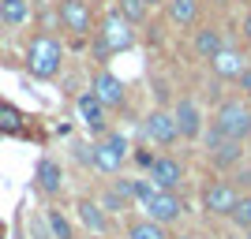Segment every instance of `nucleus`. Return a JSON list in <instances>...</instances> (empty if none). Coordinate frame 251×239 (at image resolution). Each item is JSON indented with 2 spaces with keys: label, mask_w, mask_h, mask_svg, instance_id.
<instances>
[{
  "label": "nucleus",
  "mask_w": 251,
  "mask_h": 239,
  "mask_svg": "<svg viewBox=\"0 0 251 239\" xmlns=\"http://www.w3.org/2000/svg\"><path fill=\"white\" fill-rule=\"evenodd\" d=\"M131 161H135V165H143V168H150V161H154V157H150L147 150H131Z\"/></svg>",
  "instance_id": "nucleus-31"
},
{
  "label": "nucleus",
  "mask_w": 251,
  "mask_h": 239,
  "mask_svg": "<svg viewBox=\"0 0 251 239\" xmlns=\"http://www.w3.org/2000/svg\"><path fill=\"white\" fill-rule=\"evenodd\" d=\"M173 120H176L180 142H199L202 131H206V116H202V105L195 97H180L173 105Z\"/></svg>",
  "instance_id": "nucleus-7"
},
{
  "label": "nucleus",
  "mask_w": 251,
  "mask_h": 239,
  "mask_svg": "<svg viewBox=\"0 0 251 239\" xmlns=\"http://www.w3.org/2000/svg\"><path fill=\"white\" fill-rule=\"evenodd\" d=\"M135 45V30L127 26L116 11H109L101 19V26L94 30V60H109V56H116V52H127Z\"/></svg>",
  "instance_id": "nucleus-2"
},
{
  "label": "nucleus",
  "mask_w": 251,
  "mask_h": 239,
  "mask_svg": "<svg viewBox=\"0 0 251 239\" xmlns=\"http://www.w3.org/2000/svg\"><path fill=\"white\" fill-rule=\"evenodd\" d=\"M165 8L176 26H195L199 22V0H165Z\"/></svg>",
  "instance_id": "nucleus-19"
},
{
  "label": "nucleus",
  "mask_w": 251,
  "mask_h": 239,
  "mask_svg": "<svg viewBox=\"0 0 251 239\" xmlns=\"http://www.w3.org/2000/svg\"><path fill=\"white\" fill-rule=\"evenodd\" d=\"M127 239H169V228L157 224V220H131L127 224Z\"/></svg>",
  "instance_id": "nucleus-22"
},
{
  "label": "nucleus",
  "mask_w": 251,
  "mask_h": 239,
  "mask_svg": "<svg viewBox=\"0 0 251 239\" xmlns=\"http://www.w3.org/2000/svg\"><path fill=\"white\" fill-rule=\"evenodd\" d=\"M202 142H206V153H210V161H214L218 172H229V168H236L244 161V142L225 138L218 127H206V131H202Z\"/></svg>",
  "instance_id": "nucleus-6"
},
{
  "label": "nucleus",
  "mask_w": 251,
  "mask_h": 239,
  "mask_svg": "<svg viewBox=\"0 0 251 239\" xmlns=\"http://www.w3.org/2000/svg\"><path fill=\"white\" fill-rule=\"evenodd\" d=\"M244 239H251V228H244Z\"/></svg>",
  "instance_id": "nucleus-36"
},
{
  "label": "nucleus",
  "mask_w": 251,
  "mask_h": 239,
  "mask_svg": "<svg viewBox=\"0 0 251 239\" xmlns=\"http://www.w3.org/2000/svg\"><path fill=\"white\" fill-rule=\"evenodd\" d=\"M147 179L154 183L157 191H176L184 183V165H180L173 153H157L147 168Z\"/></svg>",
  "instance_id": "nucleus-11"
},
{
  "label": "nucleus",
  "mask_w": 251,
  "mask_h": 239,
  "mask_svg": "<svg viewBox=\"0 0 251 239\" xmlns=\"http://www.w3.org/2000/svg\"><path fill=\"white\" fill-rule=\"evenodd\" d=\"M34 239H49V224H45V217H34Z\"/></svg>",
  "instance_id": "nucleus-30"
},
{
  "label": "nucleus",
  "mask_w": 251,
  "mask_h": 239,
  "mask_svg": "<svg viewBox=\"0 0 251 239\" xmlns=\"http://www.w3.org/2000/svg\"><path fill=\"white\" fill-rule=\"evenodd\" d=\"M19 112L15 109H8V105H0V131H19Z\"/></svg>",
  "instance_id": "nucleus-26"
},
{
  "label": "nucleus",
  "mask_w": 251,
  "mask_h": 239,
  "mask_svg": "<svg viewBox=\"0 0 251 239\" xmlns=\"http://www.w3.org/2000/svg\"><path fill=\"white\" fill-rule=\"evenodd\" d=\"M116 15L127 22V26H143L150 15V4L147 0H116Z\"/></svg>",
  "instance_id": "nucleus-20"
},
{
  "label": "nucleus",
  "mask_w": 251,
  "mask_h": 239,
  "mask_svg": "<svg viewBox=\"0 0 251 239\" xmlns=\"http://www.w3.org/2000/svg\"><path fill=\"white\" fill-rule=\"evenodd\" d=\"M147 4H150V8H157V4H165V0H147Z\"/></svg>",
  "instance_id": "nucleus-35"
},
{
  "label": "nucleus",
  "mask_w": 251,
  "mask_h": 239,
  "mask_svg": "<svg viewBox=\"0 0 251 239\" xmlns=\"http://www.w3.org/2000/svg\"><path fill=\"white\" fill-rule=\"evenodd\" d=\"M34 179H38V191H42V195H49V198L64 191V172H60V165H56L52 157H42V161H38Z\"/></svg>",
  "instance_id": "nucleus-15"
},
{
  "label": "nucleus",
  "mask_w": 251,
  "mask_h": 239,
  "mask_svg": "<svg viewBox=\"0 0 251 239\" xmlns=\"http://www.w3.org/2000/svg\"><path fill=\"white\" fill-rule=\"evenodd\" d=\"M169 239H199V236H191V232H180V236H169Z\"/></svg>",
  "instance_id": "nucleus-34"
},
{
  "label": "nucleus",
  "mask_w": 251,
  "mask_h": 239,
  "mask_svg": "<svg viewBox=\"0 0 251 239\" xmlns=\"http://www.w3.org/2000/svg\"><path fill=\"white\" fill-rule=\"evenodd\" d=\"M26 19H30V0H0V22L4 26L19 30V26H26Z\"/></svg>",
  "instance_id": "nucleus-18"
},
{
  "label": "nucleus",
  "mask_w": 251,
  "mask_h": 239,
  "mask_svg": "<svg viewBox=\"0 0 251 239\" xmlns=\"http://www.w3.org/2000/svg\"><path fill=\"white\" fill-rule=\"evenodd\" d=\"M206 64H210V71H214V79H218V83H236V75L248 67L244 52H240V49H229V45H225V49H218Z\"/></svg>",
  "instance_id": "nucleus-13"
},
{
  "label": "nucleus",
  "mask_w": 251,
  "mask_h": 239,
  "mask_svg": "<svg viewBox=\"0 0 251 239\" xmlns=\"http://www.w3.org/2000/svg\"><path fill=\"white\" fill-rule=\"evenodd\" d=\"M240 34H244V45L251 49V11L244 15V22H240Z\"/></svg>",
  "instance_id": "nucleus-33"
},
{
  "label": "nucleus",
  "mask_w": 251,
  "mask_h": 239,
  "mask_svg": "<svg viewBox=\"0 0 251 239\" xmlns=\"http://www.w3.org/2000/svg\"><path fill=\"white\" fill-rule=\"evenodd\" d=\"M60 67H64L60 38H52V34H38V38H30V45H26V71H30L34 79L49 83V79L60 75Z\"/></svg>",
  "instance_id": "nucleus-1"
},
{
  "label": "nucleus",
  "mask_w": 251,
  "mask_h": 239,
  "mask_svg": "<svg viewBox=\"0 0 251 239\" xmlns=\"http://www.w3.org/2000/svg\"><path fill=\"white\" fill-rule=\"evenodd\" d=\"M143 209H147V217L150 220H157V224H176L180 217H184V198L176 195V191H154L150 195V202H143Z\"/></svg>",
  "instance_id": "nucleus-10"
},
{
  "label": "nucleus",
  "mask_w": 251,
  "mask_h": 239,
  "mask_svg": "<svg viewBox=\"0 0 251 239\" xmlns=\"http://www.w3.org/2000/svg\"><path fill=\"white\" fill-rule=\"evenodd\" d=\"M154 183H150V179H131V198H135L139 206H143V202H150V195H154Z\"/></svg>",
  "instance_id": "nucleus-25"
},
{
  "label": "nucleus",
  "mask_w": 251,
  "mask_h": 239,
  "mask_svg": "<svg viewBox=\"0 0 251 239\" xmlns=\"http://www.w3.org/2000/svg\"><path fill=\"white\" fill-rule=\"evenodd\" d=\"M79 220L86 224V232H94V236H105L109 232V213L98 206V198H79Z\"/></svg>",
  "instance_id": "nucleus-16"
},
{
  "label": "nucleus",
  "mask_w": 251,
  "mask_h": 239,
  "mask_svg": "<svg viewBox=\"0 0 251 239\" xmlns=\"http://www.w3.org/2000/svg\"><path fill=\"white\" fill-rule=\"evenodd\" d=\"M232 4H251V0H232Z\"/></svg>",
  "instance_id": "nucleus-37"
},
{
  "label": "nucleus",
  "mask_w": 251,
  "mask_h": 239,
  "mask_svg": "<svg viewBox=\"0 0 251 239\" xmlns=\"http://www.w3.org/2000/svg\"><path fill=\"white\" fill-rule=\"evenodd\" d=\"M109 187L124 198V202H135V198H131V176H113V179H109Z\"/></svg>",
  "instance_id": "nucleus-27"
},
{
  "label": "nucleus",
  "mask_w": 251,
  "mask_h": 239,
  "mask_svg": "<svg viewBox=\"0 0 251 239\" xmlns=\"http://www.w3.org/2000/svg\"><path fill=\"white\" fill-rule=\"evenodd\" d=\"M90 94H94L98 101L109 109V112H113V109H120V105L127 101L124 83H120V79H116L109 67H98V71H94V79H90Z\"/></svg>",
  "instance_id": "nucleus-12"
},
{
  "label": "nucleus",
  "mask_w": 251,
  "mask_h": 239,
  "mask_svg": "<svg viewBox=\"0 0 251 239\" xmlns=\"http://www.w3.org/2000/svg\"><path fill=\"white\" fill-rule=\"evenodd\" d=\"M75 109H79V120L86 124V131H90V135L101 138L105 131H109V109H105V105L98 101L90 90H86V94H79V105H75Z\"/></svg>",
  "instance_id": "nucleus-14"
},
{
  "label": "nucleus",
  "mask_w": 251,
  "mask_h": 239,
  "mask_svg": "<svg viewBox=\"0 0 251 239\" xmlns=\"http://www.w3.org/2000/svg\"><path fill=\"white\" fill-rule=\"evenodd\" d=\"M191 49H195V56H199V60H210L218 49H225L221 30H218V26H199V30L191 34Z\"/></svg>",
  "instance_id": "nucleus-17"
},
{
  "label": "nucleus",
  "mask_w": 251,
  "mask_h": 239,
  "mask_svg": "<svg viewBox=\"0 0 251 239\" xmlns=\"http://www.w3.org/2000/svg\"><path fill=\"white\" fill-rule=\"evenodd\" d=\"M236 86H240V94H244V97H248V101H251V64H248V67H244L240 75H236Z\"/></svg>",
  "instance_id": "nucleus-29"
},
{
  "label": "nucleus",
  "mask_w": 251,
  "mask_h": 239,
  "mask_svg": "<svg viewBox=\"0 0 251 239\" xmlns=\"http://www.w3.org/2000/svg\"><path fill=\"white\" fill-rule=\"evenodd\" d=\"M124 161H131V142H127L120 131H105L94 142V161H90V165H94L101 176H120Z\"/></svg>",
  "instance_id": "nucleus-4"
},
{
  "label": "nucleus",
  "mask_w": 251,
  "mask_h": 239,
  "mask_svg": "<svg viewBox=\"0 0 251 239\" xmlns=\"http://www.w3.org/2000/svg\"><path fill=\"white\" fill-rule=\"evenodd\" d=\"M236 187H240V191H248V195H251V165H248V168L240 172V179H236Z\"/></svg>",
  "instance_id": "nucleus-32"
},
{
  "label": "nucleus",
  "mask_w": 251,
  "mask_h": 239,
  "mask_svg": "<svg viewBox=\"0 0 251 239\" xmlns=\"http://www.w3.org/2000/svg\"><path fill=\"white\" fill-rule=\"evenodd\" d=\"M240 198V187H236V179H214L202 187V209H206L210 217H229L232 202Z\"/></svg>",
  "instance_id": "nucleus-9"
},
{
  "label": "nucleus",
  "mask_w": 251,
  "mask_h": 239,
  "mask_svg": "<svg viewBox=\"0 0 251 239\" xmlns=\"http://www.w3.org/2000/svg\"><path fill=\"white\" fill-rule=\"evenodd\" d=\"M56 19H60V26L72 34L79 45L94 34V11H90L86 0H60V4H56Z\"/></svg>",
  "instance_id": "nucleus-5"
},
{
  "label": "nucleus",
  "mask_w": 251,
  "mask_h": 239,
  "mask_svg": "<svg viewBox=\"0 0 251 239\" xmlns=\"http://www.w3.org/2000/svg\"><path fill=\"white\" fill-rule=\"evenodd\" d=\"M229 224L232 228H251V195L248 191H240V198L232 202V209H229Z\"/></svg>",
  "instance_id": "nucleus-23"
},
{
  "label": "nucleus",
  "mask_w": 251,
  "mask_h": 239,
  "mask_svg": "<svg viewBox=\"0 0 251 239\" xmlns=\"http://www.w3.org/2000/svg\"><path fill=\"white\" fill-rule=\"evenodd\" d=\"M42 217H45V224H49V239H75L72 220L64 217V213H60L56 206H49V209L42 213Z\"/></svg>",
  "instance_id": "nucleus-21"
},
{
  "label": "nucleus",
  "mask_w": 251,
  "mask_h": 239,
  "mask_svg": "<svg viewBox=\"0 0 251 239\" xmlns=\"http://www.w3.org/2000/svg\"><path fill=\"white\" fill-rule=\"evenodd\" d=\"M210 127H218L225 138H251V101H240V97H229V101L218 105V112L210 120Z\"/></svg>",
  "instance_id": "nucleus-3"
},
{
  "label": "nucleus",
  "mask_w": 251,
  "mask_h": 239,
  "mask_svg": "<svg viewBox=\"0 0 251 239\" xmlns=\"http://www.w3.org/2000/svg\"><path fill=\"white\" fill-rule=\"evenodd\" d=\"M75 161H79V165H90V161H94V146L90 142H75Z\"/></svg>",
  "instance_id": "nucleus-28"
},
{
  "label": "nucleus",
  "mask_w": 251,
  "mask_h": 239,
  "mask_svg": "<svg viewBox=\"0 0 251 239\" xmlns=\"http://www.w3.org/2000/svg\"><path fill=\"white\" fill-rule=\"evenodd\" d=\"M143 135H147L154 146L173 150V146L180 142V131H176V120H173V109H150L147 120H143Z\"/></svg>",
  "instance_id": "nucleus-8"
},
{
  "label": "nucleus",
  "mask_w": 251,
  "mask_h": 239,
  "mask_svg": "<svg viewBox=\"0 0 251 239\" xmlns=\"http://www.w3.org/2000/svg\"><path fill=\"white\" fill-rule=\"evenodd\" d=\"M98 206H101L105 213H124V209H127V202H124L120 195H116L113 187H105L101 195H98Z\"/></svg>",
  "instance_id": "nucleus-24"
}]
</instances>
